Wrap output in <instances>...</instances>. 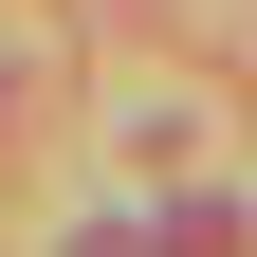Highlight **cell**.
I'll return each mask as SVG.
<instances>
[{
    "label": "cell",
    "mask_w": 257,
    "mask_h": 257,
    "mask_svg": "<svg viewBox=\"0 0 257 257\" xmlns=\"http://www.w3.org/2000/svg\"><path fill=\"white\" fill-rule=\"evenodd\" d=\"M0 110H19V55H0Z\"/></svg>",
    "instance_id": "cell-2"
},
{
    "label": "cell",
    "mask_w": 257,
    "mask_h": 257,
    "mask_svg": "<svg viewBox=\"0 0 257 257\" xmlns=\"http://www.w3.org/2000/svg\"><path fill=\"white\" fill-rule=\"evenodd\" d=\"M166 257H239V202H220V184H202V202H166Z\"/></svg>",
    "instance_id": "cell-1"
}]
</instances>
